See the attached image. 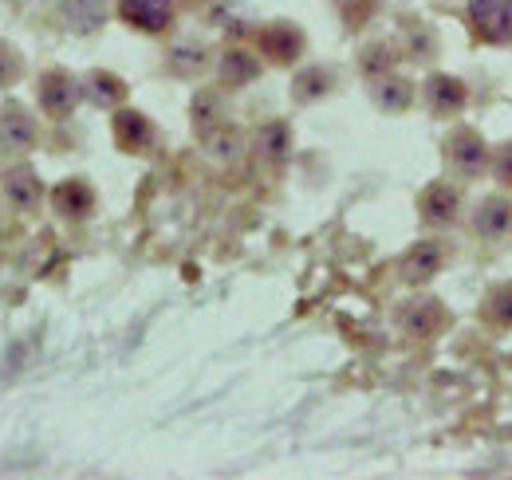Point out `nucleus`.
I'll return each mask as SVG.
<instances>
[{
    "label": "nucleus",
    "instance_id": "nucleus-23",
    "mask_svg": "<svg viewBox=\"0 0 512 480\" xmlns=\"http://www.w3.org/2000/svg\"><path fill=\"white\" fill-rule=\"evenodd\" d=\"M493 170H497V178L512 185V142H509V146H501V150L493 154Z\"/></svg>",
    "mask_w": 512,
    "mask_h": 480
},
{
    "label": "nucleus",
    "instance_id": "nucleus-21",
    "mask_svg": "<svg viewBox=\"0 0 512 480\" xmlns=\"http://www.w3.org/2000/svg\"><path fill=\"white\" fill-rule=\"evenodd\" d=\"M20 75H24V60H20V52H16L12 44H4V40H0V91H4V87H12Z\"/></svg>",
    "mask_w": 512,
    "mask_h": 480
},
{
    "label": "nucleus",
    "instance_id": "nucleus-20",
    "mask_svg": "<svg viewBox=\"0 0 512 480\" xmlns=\"http://www.w3.org/2000/svg\"><path fill=\"white\" fill-rule=\"evenodd\" d=\"M410 99H414V87L406 83V79H383L379 87H375V103L383 107V111H406L410 107Z\"/></svg>",
    "mask_w": 512,
    "mask_h": 480
},
{
    "label": "nucleus",
    "instance_id": "nucleus-4",
    "mask_svg": "<svg viewBox=\"0 0 512 480\" xmlns=\"http://www.w3.org/2000/svg\"><path fill=\"white\" fill-rule=\"evenodd\" d=\"M0 193H4V201H8L12 209L32 213V209L44 201V181H40V174H36L32 166H12V170H4V178H0Z\"/></svg>",
    "mask_w": 512,
    "mask_h": 480
},
{
    "label": "nucleus",
    "instance_id": "nucleus-12",
    "mask_svg": "<svg viewBox=\"0 0 512 480\" xmlns=\"http://www.w3.org/2000/svg\"><path fill=\"white\" fill-rule=\"evenodd\" d=\"M52 205L64 213V217H87L95 209V193L83 178H67L52 189Z\"/></svg>",
    "mask_w": 512,
    "mask_h": 480
},
{
    "label": "nucleus",
    "instance_id": "nucleus-16",
    "mask_svg": "<svg viewBox=\"0 0 512 480\" xmlns=\"http://www.w3.org/2000/svg\"><path fill=\"white\" fill-rule=\"evenodd\" d=\"M481 319L489 323V327H497V331H509L512 327V284H501V288H493L485 303H481Z\"/></svg>",
    "mask_w": 512,
    "mask_h": 480
},
{
    "label": "nucleus",
    "instance_id": "nucleus-6",
    "mask_svg": "<svg viewBox=\"0 0 512 480\" xmlns=\"http://www.w3.org/2000/svg\"><path fill=\"white\" fill-rule=\"evenodd\" d=\"M398 323H402L406 335H414V339H430V335H438V331L446 327V311H442V303L434 300V296H418V300L402 303Z\"/></svg>",
    "mask_w": 512,
    "mask_h": 480
},
{
    "label": "nucleus",
    "instance_id": "nucleus-1",
    "mask_svg": "<svg viewBox=\"0 0 512 480\" xmlns=\"http://www.w3.org/2000/svg\"><path fill=\"white\" fill-rule=\"evenodd\" d=\"M36 95H40V107H44L48 119H67L79 107V99H83V83L71 71H64V67H48L40 75Z\"/></svg>",
    "mask_w": 512,
    "mask_h": 480
},
{
    "label": "nucleus",
    "instance_id": "nucleus-8",
    "mask_svg": "<svg viewBox=\"0 0 512 480\" xmlns=\"http://www.w3.org/2000/svg\"><path fill=\"white\" fill-rule=\"evenodd\" d=\"M111 134H115L119 150H127V154H142L154 142V126H150V119L142 111H119L111 119Z\"/></svg>",
    "mask_w": 512,
    "mask_h": 480
},
{
    "label": "nucleus",
    "instance_id": "nucleus-10",
    "mask_svg": "<svg viewBox=\"0 0 512 480\" xmlns=\"http://www.w3.org/2000/svg\"><path fill=\"white\" fill-rule=\"evenodd\" d=\"M512 229V201L509 197H485L473 213V233L481 240H501Z\"/></svg>",
    "mask_w": 512,
    "mask_h": 480
},
{
    "label": "nucleus",
    "instance_id": "nucleus-19",
    "mask_svg": "<svg viewBox=\"0 0 512 480\" xmlns=\"http://www.w3.org/2000/svg\"><path fill=\"white\" fill-rule=\"evenodd\" d=\"M256 75H260V63H256L249 52H225V56H221V79H225V83L241 87V83H253Z\"/></svg>",
    "mask_w": 512,
    "mask_h": 480
},
{
    "label": "nucleus",
    "instance_id": "nucleus-3",
    "mask_svg": "<svg viewBox=\"0 0 512 480\" xmlns=\"http://www.w3.org/2000/svg\"><path fill=\"white\" fill-rule=\"evenodd\" d=\"M469 24L489 44L512 40V0H469Z\"/></svg>",
    "mask_w": 512,
    "mask_h": 480
},
{
    "label": "nucleus",
    "instance_id": "nucleus-2",
    "mask_svg": "<svg viewBox=\"0 0 512 480\" xmlns=\"http://www.w3.org/2000/svg\"><path fill=\"white\" fill-rule=\"evenodd\" d=\"M446 154H449V162H453V170H461L465 178H473V174L489 170V162H493L489 142H485V138H481L473 126H457V130L449 134Z\"/></svg>",
    "mask_w": 512,
    "mask_h": 480
},
{
    "label": "nucleus",
    "instance_id": "nucleus-5",
    "mask_svg": "<svg viewBox=\"0 0 512 480\" xmlns=\"http://www.w3.org/2000/svg\"><path fill=\"white\" fill-rule=\"evenodd\" d=\"M32 146H36V119L20 103H8L0 111V154H28Z\"/></svg>",
    "mask_w": 512,
    "mask_h": 480
},
{
    "label": "nucleus",
    "instance_id": "nucleus-17",
    "mask_svg": "<svg viewBox=\"0 0 512 480\" xmlns=\"http://www.w3.org/2000/svg\"><path fill=\"white\" fill-rule=\"evenodd\" d=\"M87 95H91L99 107H119V103L127 99V83H123L119 75H111V71H95V75L87 79Z\"/></svg>",
    "mask_w": 512,
    "mask_h": 480
},
{
    "label": "nucleus",
    "instance_id": "nucleus-13",
    "mask_svg": "<svg viewBox=\"0 0 512 480\" xmlns=\"http://www.w3.org/2000/svg\"><path fill=\"white\" fill-rule=\"evenodd\" d=\"M260 48H264V56H272L276 63H292L300 56V48H304V36L292 24H272V28L260 32Z\"/></svg>",
    "mask_w": 512,
    "mask_h": 480
},
{
    "label": "nucleus",
    "instance_id": "nucleus-18",
    "mask_svg": "<svg viewBox=\"0 0 512 480\" xmlns=\"http://www.w3.org/2000/svg\"><path fill=\"white\" fill-rule=\"evenodd\" d=\"M331 87H335V83H331V71H323V67H308V71H300V75H296L292 95H296V103H312V99H323Z\"/></svg>",
    "mask_w": 512,
    "mask_h": 480
},
{
    "label": "nucleus",
    "instance_id": "nucleus-15",
    "mask_svg": "<svg viewBox=\"0 0 512 480\" xmlns=\"http://www.w3.org/2000/svg\"><path fill=\"white\" fill-rule=\"evenodd\" d=\"M418 209H422V217L426 221H438V225H446L453 221V213H457V189L453 185H430L426 193H422V201H418Z\"/></svg>",
    "mask_w": 512,
    "mask_h": 480
},
{
    "label": "nucleus",
    "instance_id": "nucleus-11",
    "mask_svg": "<svg viewBox=\"0 0 512 480\" xmlns=\"http://www.w3.org/2000/svg\"><path fill=\"white\" fill-rule=\"evenodd\" d=\"M111 0H60V16L67 20L71 32H95L107 24Z\"/></svg>",
    "mask_w": 512,
    "mask_h": 480
},
{
    "label": "nucleus",
    "instance_id": "nucleus-7",
    "mask_svg": "<svg viewBox=\"0 0 512 480\" xmlns=\"http://www.w3.org/2000/svg\"><path fill=\"white\" fill-rule=\"evenodd\" d=\"M115 4L130 28L142 32H162L174 20V0H115Z\"/></svg>",
    "mask_w": 512,
    "mask_h": 480
},
{
    "label": "nucleus",
    "instance_id": "nucleus-14",
    "mask_svg": "<svg viewBox=\"0 0 512 480\" xmlns=\"http://www.w3.org/2000/svg\"><path fill=\"white\" fill-rule=\"evenodd\" d=\"M426 95H430V107L438 115H457L465 107V83L453 79V75H434L430 87H426Z\"/></svg>",
    "mask_w": 512,
    "mask_h": 480
},
{
    "label": "nucleus",
    "instance_id": "nucleus-22",
    "mask_svg": "<svg viewBox=\"0 0 512 480\" xmlns=\"http://www.w3.org/2000/svg\"><path fill=\"white\" fill-rule=\"evenodd\" d=\"M260 150L268 154V158H284V150H288V130L276 122V126H268L264 134H260Z\"/></svg>",
    "mask_w": 512,
    "mask_h": 480
},
{
    "label": "nucleus",
    "instance_id": "nucleus-9",
    "mask_svg": "<svg viewBox=\"0 0 512 480\" xmlns=\"http://www.w3.org/2000/svg\"><path fill=\"white\" fill-rule=\"evenodd\" d=\"M438 268H442V244H438V240L414 244V248L402 256V264H398V272H402L406 284H426L430 276H438Z\"/></svg>",
    "mask_w": 512,
    "mask_h": 480
}]
</instances>
